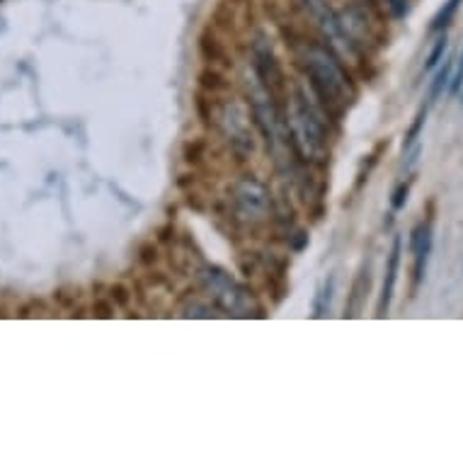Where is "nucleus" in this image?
Listing matches in <instances>:
<instances>
[{"instance_id": "f257e3e1", "label": "nucleus", "mask_w": 463, "mask_h": 463, "mask_svg": "<svg viewBox=\"0 0 463 463\" xmlns=\"http://www.w3.org/2000/svg\"><path fill=\"white\" fill-rule=\"evenodd\" d=\"M297 61L308 78L313 95L327 112L340 114L354 99V85L347 71L342 69V59L333 49L316 42H304L297 49Z\"/></svg>"}, {"instance_id": "f03ea898", "label": "nucleus", "mask_w": 463, "mask_h": 463, "mask_svg": "<svg viewBox=\"0 0 463 463\" xmlns=\"http://www.w3.org/2000/svg\"><path fill=\"white\" fill-rule=\"evenodd\" d=\"M287 122L298 158L311 160V163L327 158L330 131L326 122V107L316 102L301 83L294 85L288 95Z\"/></svg>"}, {"instance_id": "7ed1b4c3", "label": "nucleus", "mask_w": 463, "mask_h": 463, "mask_svg": "<svg viewBox=\"0 0 463 463\" xmlns=\"http://www.w3.org/2000/svg\"><path fill=\"white\" fill-rule=\"evenodd\" d=\"M245 90H248V105H250V117L258 131L265 138L267 148L274 156V163L279 167L291 165V158L288 153L298 158L297 151H294V141H291V131H288L287 112L281 109L279 95H274L269 88H267L262 80H260L255 73L248 76V83H245Z\"/></svg>"}, {"instance_id": "20e7f679", "label": "nucleus", "mask_w": 463, "mask_h": 463, "mask_svg": "<svg viewBox=\"0 0 463 463\" xmlns=\"http://www.w3.org/2000/svg\"><path fill=\"white\" fill-rule=\"evenodd\" d=\"M199 284L209 291V297L216 301V308L238 316V318H250V316H260V306L252 297L250 288H245L243 284H238L226 269L221 267L206 265L199 269Z\"/></svg>"}, {"instance_id": "39448f33", "label": "nucleus", "mask_w": 463, "mask_h": 463, "mask_svg": "<svg viewBox=\"0 0 463 463\" xmlns=\"http://www.w3.org/2000/svg\"><path fill=\"white\" fill-rule=\"evenodd\" d=\"M298 8L304 10V15L318 30L327 49H333L342 61H357L359 46L352 42L345 24H342L340 10H335L330 0H298Z\"/></svg>"}, {"instance_id": "423d86ee", "label": "nucleus", "mask_w": 463, "mask_h": 463, "mask_svg": "<svg viewBox=\"0 0 463 463\" xmlns=\"http://www.w3.org/2000/svg\"><path fill=\"white\" fill-rule=\"evenodd\" d=\"M231 204L233 216L245 226H260L272 213V194L258 177L245 175L231 187Z\"/></svg>"}, {"instance_id": "0eeeda50", "label": "nucleus", "mask_w": 463, "mask_h": 463, "mask_svg": "<svg viewBox=\"0 0 463 463\" xmlns=\"http://www.w3.org/2000/svg\"><path fill=\"white\" fill-rule=\"evenodd\" d=\"M219 127L226 137L231 151L241 156V158H248L255 153V138H252L250 131V119L248 114L238 102H226L221 107L219 114Z\"/></svg>"}, {"instance_id": "6e6552de", "label": "nucleus", "mask_w": 463, "mask_h": 463, "mask_svg": "<svg viewBox=\"0 0 463 463\" xmlns=\"http://www.w3.org/2000/svg\"><path fill=\"white\" fill-rule=\"evenodd\" d=\"M250 59L252 73H255L274 95H281L284 88H287V80H284V71H281L279 61H277V56H274L272 44H269V39H267L265 34H258L255 42H252Z\"/></svg>"}, {"instance_id": "1a4fd4ad", "label": "nucleus", "mask_w": 463, "mask_h": 463, "mask_svg": "<svg viewBox=\"0 0 463 463\" xmlns=\"http://www.w3.org/2000/svg\"><path fill=\"white\" fill-rule=\"evenodd\" d=\"M401 255H402V241L395 236L393 248H391V255H388V262H386V277H383V287H381L379 308H376V316H379V318L388 316V308H391V301H393L395 284H398V272H401Z\"/></svg>"}, {"instance_id": "9d476101", "label": "nucleus", "mask_w": 463, "mask_h": 463, "mask_svg": "<svg viewBox=\"0 0 463 463\" xmlns=\"http://www.w3.org/2000/svg\"><path fill=\"white\" fill-rule=\"evenodd\" d=\"M411 250L415 252V284L425 279L427 262H430V252H432V226L422 223L412 231Z\"/></svg>"}, {"instance_id": "9b49d317", "label": "nucleus", "mask_w": 463, "mask_h": 463, "mask_svg": "<svg viewBox=\"0 0 463 463\" xmlns=\"http://www.w3.org/2000/svg\"><path fill=\"white\" fill-rule=\"evenodd\" d=\"M451 76H454V61H451V59H444L441 69L437 71V76H434L432 88H430V102H434L441 92L447 90L449 83H451Z\"/></svg>"}, {"instance_id": "f8f14e48", "label": "nucleus", "mask_w": 463, "mask_h": 463, "mask_svg": "<svg viewBox=\"0 0 463 463\" xmlns=\"http://www.w3.org/2000/svg\"><path fill=\"white\" fill-rule=\"evenodd\" d=\"M458 5H461V0H447V5H444V8L437 13V17H434V23H432V27H430V30H432V32L447 30L449 24H451V20H454Z\"/></svg>"}, {"instance_id": "ddd939ff", "label": "nucleus", "mask_w": 463, "mask_h": 463, "mask_svg": "<svg viewBox=\"0 0 463 463\" xmlns=\"http://www.w3.org/2000/svg\"><path fill=\"white\" fill-rule=\"evenodd\" d=\"M333 288H335V279L330 277V279L326 281V287L320 288L318 291V298H316V308H313V316L316 318H323V316H327L330 313V301H333Z\"/></svg>"}, {"instance_id": "4468645a", "label": "nucleus", "mask_w": 463, "mask_h": 463, "mask_svg": "<svg viewBox=\"0 0 463 463\" xmlns=\"http://www.w3.org/2000/svg\"><path fill=\"white\" fill-rule=\"evenodd\" d=\"M447 46H449L447 34H441V37L437 39V42H434V46H432V52H430V56H427L425 71L437 69V66H439V63L444 61V53H447Z\"/></svg>"}, {"instance_id": "2eb2a0df", "label": "nucleus", "mask_w": 463, "mask_h": 463, "mask_svg": "<svg viewBox=\"0 0 463 463\" xmlns=\"http://www.w3.org/2000/svg\"><path fill=\"white\" fill-rule=\"evenodd\" d=\"M184 318H213L216 316V306L202 304V301H190L184 306Z\"/></svg>"}, {"instance_id": "dca6fc26", "label": "nucleus", "mask_w": 463, "mask_h": 463, "mask_svg": "<svg viewBox=\"0 0 463 463\" xmlns=\"http://www.w3.org/2000/svg\"><path fill=\"white\" fill-rule=\"evenodd\" d=\"M425 117H427V109H420L418 117H415V122H412L411 131H408V137H405V144H402L405 151H411L412 146H415V141H418L420 131H422V127H425Z\"/></svg>"}, {"instance_id": "f3484780", "label": "nucleus", "mask_w": 463, "mask_h": 463, "mask_svg": "<svg viewBox=\"0 0 463 463\" xmlns=\"http://www.w3.org/2000/svg\"><path fill=\"white\" fill-rule=\"evenodd\" d=\"M408 192H411V184L408 183L398 184V190L393 192V199H391V206H393L395 212L405 206V202H408Z\"/></svg>"}, {"instance_id": "a211bd4d", "label": "nucleus", "mask_w": 463, "mask_h": 463, "mask_svg": "<svg viewBox=\"0 0 463 463\" xmlns=\"http://www.w3.org/2000/svg\"><path fill=\"white\" fill-rule=\"evenodd\" d=\"M39 313H44V304H42V301H30V304H24L17 308V316H20V318H32V316H39Z\"/></svg>"}, {"instance_id": "6ab92c4d", "label": "nucleus", "mask_w": 463, "mask_h": 463, "mask_svg": "<svg viewBox=\"0 0 463 463\" xmlns=\"http://www.w3.org/2000/svg\"><path fill=\"white\" fill-rule=\"evenodd\" d=\"M109 297H112V301L117 306H127L129 304V291H127V287H122V284H114L112 288H109Z\"/></svg>"}, {"instance_id": "aec40b11", "label": "nucleus", "mask_w": 463, "mask_h": 463, "mask_svg": "<svg viewBox=\"0 0 463 463\" xmlns=\"http://www.w3.org/2000/svg\"><path fill=\"white\" fill-rule=\"evenodd\" d=\"M463 88V56H461V61H458V66H456V73L451 76V83H449V95H456V92L461 90Z\"/></svg>"}, {"instance_id": "412c9836", "label": "nucleus", "mask_w": 463, "mask_h": 463, "mask_svg": "<svg viewBox=\"0 0 463 463\" xmlns=\"http://www.w3.org/2000/svg\"><path fill=\"white\" fill-rule=\"evenodd\" d=\"M92 313H95L98 318H112L114 306L109 304V301H95V304H92Z\"/></svg>"}, {"instance_id": "4be33fe9", "label": "nucleus", "mask_w": 463, "mask_h": 463, "mask_svg": "<svg viewBox=\"0 0 463 463\" xmlns=\"http://www.w3.org/2000/svg\"><path fill=\"white\" fill-rule=\"evenodd\" d=\"M53 298L59 301V304L63 306V308H71L73 306V301H76V294H66V291H56L53 294Z\"/></svg>"}, {"instance_id": "5701e85b", "label": "nucleus", "mask_w": 463, "mask_h": 463, "mask_svg": "<svg viewBox=\"0 0 463 463\" xmlns=\"http://www.w3.org/2000/svg\"><path fill=\"white\" fill-rule=\"evenodd\" d=\"M388 5H391V10H393V15L401 17L402 13H405V8H408V3L405 0H386Z\"/></svg>"}]
</instances>
